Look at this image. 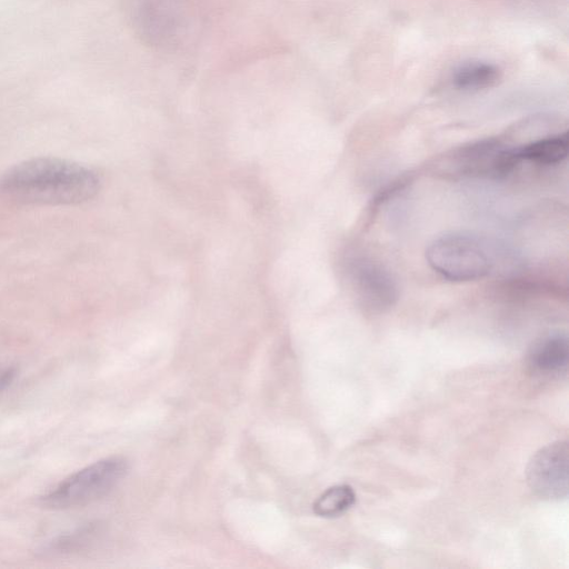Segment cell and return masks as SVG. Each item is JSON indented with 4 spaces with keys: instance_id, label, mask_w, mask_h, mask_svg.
<instances>
[{
    "instance_id": "obj_3",
    "label": "cell",
    "mask_w": 569,
    "mask_h": 569,
    "mask_svg": "<svg viewBox=\"0 0 569 569\" xmlns=\"http://www.w3.org/2000/svg\"><path fill=\"white\" fill-rule=\"evenodd\" d=\"M426 260L433 271L450 281H473L496 269L498 251L482 237L448 232L429 243Z\"/></svg>"
},
{
    "instance_id": "obj_1",
    "label": "cell",
    "mask_w": 569,
    "mask_h": 569,
    "mask_svg": "<svg viewBox=\"0 0 569 569\" xmlns=\"http://www.w3.org/2000/svg\"><path fill=\"white\" fill-rule=\"evenodd\" d=\"M100 187L93 170L60 158L39 157L8 169L0 178V192L33 204H77L96 196Z\"/></svg>"
},
{
    "instance_id": "obj_7",
    "label": "cell",
    "mask_w": 569,
    "mask_h": 569,
    "mask_svg": "<svg viewBox=\"0 0 569 569\" xmlns=\"http://www.w3.org/2000/svg\"><path fill=\"white\" fill-rule=\"evenodd\" d=\"M530 489L546 500H561L568 496V442L553 441L530 458L526 468Z\"/></svg>"
},
{
    "instance_id": "obj_2",
    "label": "cell",
    "mask_w": 569,
    "mask_h": 569,
    "mask_svg": "<svg viewBox=\"0 0 569 569\" xmlns=\"http://www.w3.org/2000/svg\"><path fill=\"white\" fill-rule=\"evenodd\" d=\"M128 16L131 28L144 44L166 51L186 44L197 21L190 0H129Z\"/></svg>"
},
{
    "instance_id": "obj_5",
    "label": "cell",
    "mask_w": 569,
    "mask_h": 569,
    "mask_svg": "<svg viewBox=\"0 0 569 569\" xmlns=\"http://www.w3.org/2000/svg\"><path fill=\"white\" fill-rule=\"evenodd\" d=\"M127 470L128 462L122 457L101 459L63 479L40 498V503L51 509L86 506L108 495Z\"/></svg>"
},
{
    "instance_id": "obj_4",
    "label": "cell",
    "mask_w": 569,
    "mask_h": 569,
    "mask_svg": "<svg viewBox=\"0 0 569 569\" xmlns=\"http://www.w3.org/2000/svg\"><path fill=\"white\" fill-rule=\"evenodd\" d=\"M518 163L513 147L486 138L450 149L432 167L436 174L447 179L498 180L507 177Z\"/></svg>"
},
{
    "instance_id": "obj_10",
    "label": "cell",
    "mask_w": 569,
    "mask_h": 569,
    "mask_svg": "<svg viewBox=\"0 0 569 569\" xmlns=\"http://www.w3.org/2000/svg\"><path fill=\"white\" fill-rule=\"evenodd\" d=\"M501 77L500 69L485 61H468L457 67L452 83L463 91H478L495 86Z\"/></svg>"
},
{
    "instance_id": "obj_9",
    "label": "cell",
    "mask_w": 569,
    "mask_h": 569,
    "mask_svg": "<svg viewBox=\"0 0 569 569\" xmlns=\"http://www.w3.org/2000/svg\"><path fill=\"white\" fill-rule=\"evenodd\" d=\"M515 154L520 161L551 166L565 160L569 150L568 133H557L536 139L522 146L513 147Z\"/></svg>"
},
{
    "instance_id": "obj_6",
    "label": "cell",
    "mask_w": 569,
    "mask_h": 569,
    "mask_svg": "<svg viewBox=\"0 0 569 569\" xmlns=\"http://www.w3.org/2000/svg\"><path fill=\"white\" fill-rule=\"evenodd\" d=\"M346 271L358 302L367 311L381 313L396 305L398 286L383 264L370 257L356 254L346 261Z\"/></svg>"
},
{
    "instance_id": "obj_8",
    "label": "cell",
    "mask_w": 569,
    "mask_h": 569,
    "mask_svg": "<svg viewBox=\"0 0 569 569\" xmlns=\"http://www.w3.org/2000/svg\"><path fill=\"white\" fill-rule=\"evenodd\" d=\"M569 345L567 335L550 332L537 339L529 348L526 365L538 378L561 379L567 375Z\"/></svg>"
},
{
    "instance_id": "obj_11",
    "label": "cell",
    "mask_w": 569,
    "mask_h": 569,
    "mask_svg": "<svg viewBox=\"0 0 569 569\" xmlns=\"http://www.w3.org/2000/svg\"><path fill=\"white\" fill-rule=\"evenodd\" d=\"M356 502V493L349 485L328 488L313 503V512L319 517L333 518L348 511Z\"/></svg>"
},
{
    "instance_id": "obj_12",
    "label": "cell",
    "mask_w": 569,
    "mask_h": 569,
    "mask_svg": "<svg viewBox=\"0 0 569 569\" xmlns=\"http://www.w3.org/2000/svg\"><path fill=\"white\" fill-rule=\"evenodd\" d=\"M17 370L12 366L0 365V391L4 390L14 379Z\"/></svg>"
}]
</instances>
